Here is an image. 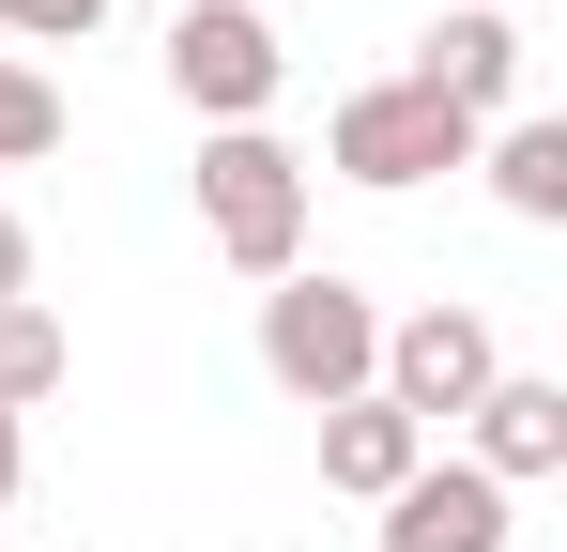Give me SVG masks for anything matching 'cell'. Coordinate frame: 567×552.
<instances>
[{
  "mask_svg": "<svg viewBox=\"0 0 567 552\" xmlns=\"http://www.w3.org/2000/svg\"><path fill=\"white\" fill-rule=\"evenodd\" d=\"M199 231H215L230 276H307V154L261 139V123L199 139Z\"/></svg>",
  "mask_w": 567,
  "mask_h": 552,
  "instance_id": "cell-1",
  "label": "cell"
},
{
  "mask_svg": "<svg viewBox=\"0 0 567 552\" xmlns=\"http://www.w3.org/2000/svg\"><path fill=\"white\" fill-rule=\"evenodd\" d=\"M414 460H430V430L383 415V399H338V415H322V491H353V507H383Z\"/></svg>",
  "mask_w": 567,
  "mask_h": 552,
  "instance_id": "cell-9",
  "label": "cell"
},
{
  "mask_svg": "<svg viewBox=\"0 0 567 552\" xmlns=\"http://www.w3.org/2000/svg\"><path fill=\"white\" fill-rule=\"evenodd\" d=\"M383 552H506V491L475 460H414L383 491Z\"/></svg>",
  "mask_w": 567,
  "mask_h": 552,
  "instance_id": "cell-6",
  "label": "cell"
},
{
  "mask_svg": "<svg viewBox=\"0 0 567 552\" xmlns=\"http://www.w3.org/2000/svg\"><path fill=\"white\" fill-rule=\"evenodd\" d=\"M169 92H185L215 139H230V123H261V108L291 92L277 16H261V0H185V16H169Z\"/></svg>",
  "mask_w": 567,
  "mask_h": 552,
  "instance_id": "cell-4",
  "label": "cell"
},
{
  "mask_svg": "<svg viewBox=\"0 0 567 552\" xmlns=\"http://www.w3.org/2000/svg\"><path fill=\"white\" fill-rule=\"evenodd\" d=\"M31 154H62V92L31 62H0V170H31Z\"/></svg>",
  "mask_w": 567,
  "mask_h": 552,
  "instance_id": "cell-12",
  "label": "cell"
},
{
  "mask_svg": "<svg viewBox=\"0 0 567 552\" xmlns=\"http://www.w3.org/2000/svg\"><path fill=\"white\" fill-rule=\"evenodd\" d=\"M62 323H47V307H31V292H16V307H0V415H31V399H62Z\"/></svg>",
  "mask_w": 567,
  "mask_h": 552,
  "instance_id": "cell-11",
  "label": "cell"
},
{
  "mask_svg": "<svg viewBox=\"0 0 567 552\" xmlns=\"http://www.w3.org/2000/svg\"><path fill=\"white\" fill-rule=\"evenodd\" d=\"M475 139L491 123H461L445 92H414V78H369V92H338V123H322V170L338 184H445V170H475Z\"/></svg>",
  "mask_w": 567,
  "mask_h": 552,
  "instance_id": "cell-3",
  "label": "cell"
},
{
  "mask_svg": "<svg viewBox=\"0 0 567 552\" xmlns=\"http://www.w3.org/2000/svg\"><path fill=\"white\" fill-rule=\"evenodd\" d=\"M0 31L16 47H78V31H107V0H0Z\"/></svg>",
  "mask_w": 567,
  "mask_h": 552,
  "instance_id": "cell-13",
  "label": "cell"
},
{
  "mask_svg": "<svg viewBox=\"0 0 567 552\" xmlns=\"http://www.w3.org/2000/svg\"><path fill=\"white\" fill-rule=\"evenodd\" d=\"M16 292H31V231L0 215V307H16Z\"/></svg>",
  "mask_w": 567,
  "mask_h": 552,
  "instance_id": "cell-14",
  "label": "cell"
},
{
  "mask_svg": "<svg viewBox=\"0 0 567 552\" xmlns=\"http://www.w3.org/2000/svg\"><path fill=\"white\" fill-rule=\"evenodd\" d=\"M414 92H445L461 123H506V92H522V31H506V0H461L430 47H414Z\"/></svg>",
  "mask_w": 567,
  "mask_h": 552,
  "instance_id": "cell-8",
  "label": "cell"
},
{
  "mask_svg": "<svg viewBox=\"0 0 567 552\" xmlns=\"http://www.w3.org/2000/svg\"><path fill=\"white\" fill-rule=\"evenodd\" d=\"M475 170H491V200H506L522 231H553V215H567V123H491Z\"/></svg>",
  "mask_w": 567,
  "mask_h": 552,
  "instance_id": "cell-10",
  "label": "cell"
},
{
  "mask_svg": "<svg viewBox=\"0 0 567 552\" xmlns=\"http://www.w3.org/2000/svg\"><path fill=\"white\" fill-rule=\"evenodd\" d=\"M491 368H506V338H491L475 307H414V323H383L369 399H383V415H414V430H445V415L491 399Z\"/></svg>",
  "mask_w": 567,
  "mask_h": 552,
  "instance_id": "cell-5",
  "label": "cell"
},
{
  "mask_svg": "<svg viewBox=\"0 0 567 552\" xmlns=\"http://www.w3.org/2000/svg\"><path fill=\"white\" fill-rule=\"evenodd\" d=\"M16 491H31V446H16V415H0V507H16Z\"/></svg>",
  "mask_w": 567,
  "mask_h": 552,
  "instance_id": "cell-15",
  "label": "cell"
},
{
  "mask_svg": "<svg viewBox=\"0 0 567 552\" xmlns=\"http://www.w3.org/2000/svg\"><path fill=\"white\" fill-rule=\"evenodd\" d=\"M261 368H277V399L338 415V399H369V368H383V307L353 276H277L261 292Z\"/></svg>",
  "mask_w": 567,
  "mask_h": 552,
  "instance_id": "cell-2",
  "label": "cell"
},
{
  "mask_svg": "<svg viewBox=\"0 0 567 552\" xmlns=\"http://www.w3.org/2000/svg\"><path fill=\"white\" fill-rule=\"evenodd\" d=\"M475 476H491V491L567 476V384L553 368H491V399H475Z\"/></svg>",
  "mask_w": 567,
  "mask_h": 552,
  "instance_id": "cell-7",
  "label": "cell"
}]
</instances>
